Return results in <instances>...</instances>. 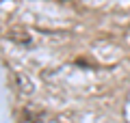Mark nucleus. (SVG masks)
Masks as SVG:
<instances>
[{"instance_id":"1","label":"nucleus","mask_w":130,"mask_h":123,"mask_svg":"<svg viewBox=\"0 0 130 123\" xmlns=\"http://www.w3.org/2000/svg\"><path fill=\"white\" fill-rule=\"evenodd\" d=\"M15 82H18V89H20L22 95H32V93H35V84H32L30 76H26L24 71L15 73Z\"/></svg>"},{"instance_id":"2","label":"nucleus","mask_w":130,"mask_h":123,"mask_svg":"<svg viewBox=\"0 0 130 123\" xmlns=\"http://www.w3.org/2000/svg\"><path fill=\"white\" fill-rule=\"evenodd\" d=\"M7 37L11 41H15V43H22V46H30L32 43V35L28 30H20V28H11L7 32Z\"/></svg>"},{"instance_id":"3","label":"nucleus","mask_w":130,"mask_h":123,"mask_svg":"<svg viewBox=\"0 0 130 123\" xmlns=\"http://www.w3.org/2000/svg\"><path fill=\"white\" fill-rule=\"evenodd\" d=\"M32 123H63V121H61V119L50 117V119H39V121H32Z\"/></svg>"}]
</instances>
